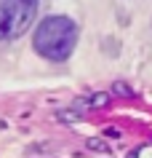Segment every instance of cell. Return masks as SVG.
Segmentation results:
<instances>
[{"mask_svg":"<svg viewBox=\"0 0 152 158\" xmlns=\"http://www.w3.org/2000/svg\"><path fill=\"white\" fill-rule=\"evenodd\" d=\"M75 43H77V24L61 14L45 16L35 27V35H32L35 51L51 62H64L75 51Z\"/></svg>","mask_w":152,"mask_h":158,"instance_id":"6da1fadb","label":"cell"},{"mask_svg":"<svg viewBox=\"0 0 152 158\" xmlns=\"http://www.w3.org/2000/svg\"><path fill=\"white\" fill-rule=\"evenodd\" d=\"M37 0H0V40H14L35 22Z\"/></svg>","mask_w":152,"mask_h":158,"instance_id":"7a4b0ae2","label":"cell"},{"mask_svg":"<svg viewBox=\"0 0 152 158\" xmlns=\"http://www.w3.org/2000/svg\"><path fill=\"white\" fill-rule=\"evenodd\" d=\"M107 99H110L107 94H96V97H93L88 105H91V107H104V105H107Z\"/></svg>","mask_w":152,"mask_h":158,"instance_id":"3957f363","label":"cell"},{"mask_svg":"<svg viewBox=\"0 0 152 158\" xmlns=\"http://www.w3.org/2000/svg\"><path fill=\"white\" fill-rule=\"evenodd\" d=\"M56 118H59V121H72V123H75L80 115H77V113H72V110H67V113L61 110V113H56Z\"/></svg>","mask_w":152,"mask_h":158,"instance_id":"277c9868","label":"cell"},{"mask_svg":"<svg viewBox=\"0 0 152 158\" xmlns=\"http://www.w3.org/2000/svg\"><path fill=\"white\" fill-rule=\"evenodd\" d=\"M115 91L123 94V97H131V94H134V91H131V86H126L123 81H118V83H115Z\"/></svg>","mask_w":152,"mask_h":158,"instance_id":"5b68a950","label":"cell"},{"mask_svg":"<svg viewBox=\"0 0 152 158\" xmlns=\"http://www.w3.org/2000/svg\"><path fill=\"white\" fill-rule=\"evenodd\" d=\"M88 148H91V150H107V145L99 142V139H91V142H88Z\"/></svg>","mask_w":152,"mask_h":158,"instance_id":"8992f818","label":"cell"}]
</instances>
